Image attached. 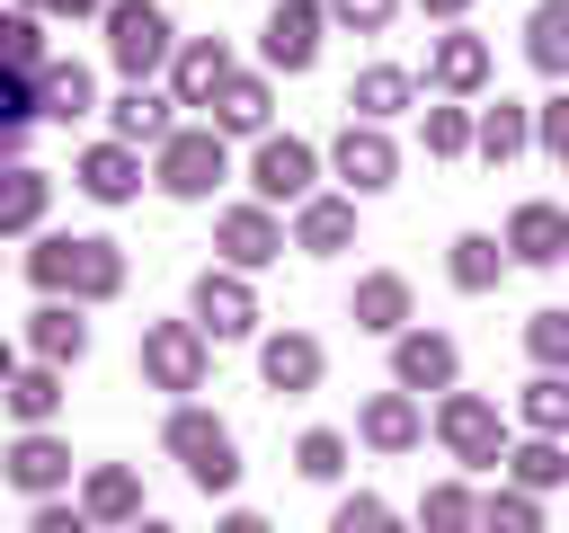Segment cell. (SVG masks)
Listing matches in <instances>:
<instances>
[{
  "instance_id": "1",
  "label": "cell",
  "mask_w": 569,
  "mask_h": 533,
  "mask_svg": "<svg viewBox=\"0 0 569 533\" xmlns=\"http://www.w3.org/2000/svg\"><path fill=\"white\" fill-rule=\"evenodd\" d=\"M27 275H36L44 293H71V302H107V293L124 284V258H116V240L53 231V240H36V249H27Z\"/></svg>"
},
{
  "instance_id": "2",
  "label": "cell",
  "mask_w": 569,
  "mask_h": 533,
  "mask_svg": "<svg viewBox=\"0 0 569 533\" xmlns=\"http://www.w3.org/2000/svg\"><path fill=\"white\" fill-rule=\"evenodd\" d=\"M160 444L187 462V480H196L204 497L240 480V444H231V426H222V418H204V409H178V418L160 426Z\"/></svg>"
},
{
  "instance_id": "3",
  "label": "cell",
  "mask_w": 569,
  "mask_h": 533,
  "mask_svg": "<svg viewBox=\"0 0 569 533\" xmlns=\"http://www.w3.org/2000/svg\"><path fill=\"white\" fill-rule=\"evenodd\" d=\"M107 53H116V71L142 89V71L169 62V18H160L151 0H107Z\"/></svg>"
},
{
  "instance_id": "4",
  "label": "cell",
  "mask_w": 569,
  "mask_h": 533,
  "mask_svg": "<svg viewBox=\"0 0 569 533\" xmlns=\"http://www.w3.org/2000/svg\"><path fill=\"white\" fill-rule=\"evenodd\" d=\"M151 178H160V195H178V204L213 195V178H222V133H213V124H187V133H169Z\"/></svg>"
},
{
  "instance_id": "5",
  "label": "cell",
  "mask_w": 569,
  "mask_h": 533,
  "mask_svg": "<svg viewBox=\"0 0 569 533\" xmlns=\"http://www.w3.org/2000/svg\"><path fill=\"white\" fill-rule=\"evenodd\" d=\"M311 169H320V151H311V142H293V133H258L249 187H258L267 204H302V195H311Z\"/></svg>"
},
{
  "instance_id": "6",
  "label": "cell",
  "mask_w": 569,
  "mask_h": 533,
  "mask_svg": "<svg viewBox=\"0 0 569 533\" xmlns=\"http://www.w3.org/2000/svg\"><path fill=\"white\" fill-rule=\"evenodd\" d=\"M142 373H151L160 391H196V382H204V329H196V320L142 329Z\"/></svg>"
},
{
  "instance_id": "7",
  "label": "cell",
  "mask_w": 569,
  "mask_h": 533,
  "mask_svg": "<svg viewBox=\"0 0 569 533\" xmlns=\"http://www.w3.org/2000/svg\"><path fill=\"white\" fill-rule=\"evenodd\" d=\"M436 435H445L462 462H507V426H498V409H489L480 391H445V409H436Z\"/></svg>"
},
{
  "instance_id": "8",
  "label": "cell",
  "mask_w": 569,
  "mask_h": 533,
  "mask_svg": "<svg viewBox=\"0 0 569 533\" xmlns=\"http://www.w3.org/2000/svg\"><path fill=\"white\" fill-rule=\"evenodd\" d=\"M0 471H9V489H27V497H53V489L71 480V444H62V435H44V426H27V435L0 453Z\"/></svg>"
},
{
  "instance_id": "9",
  "label": "cell",
  "mask_w": 569,
  "mask_h": 533,
  "mask_svg": "<svg viewBox=\"0 0 569 533\" xmlns=\"http://www.w3.org/2000/svg\"><path fill=\"white\" fill-rule=\"evenodd\" d=\"M320 18H329V9H311V0H276V18H267V62H276V71H311V62H320Z\"/></svg>"
},
{
  "instance_id": "10",
  "label": "cell",
  "mask_w": 569,
  "mask_h": 533,
  "mask_svg": "<svg viewBox=\"0 0 569 533\" xmlns=\"http://www.w3.org/2000/svg\"><path fill=\"white\" fill-rule=\"evenodd\" d=\"M507 258H516V266H560V258H569V213H560V204H516Z\"/></svg>"
},
{
  "instance_id": "11",
  "label": "cell",
  "mask_w": 569,
  "mask_h": 533,
  "mask_svg": "<svg viewBox=\"0 0 569 533\" xmlns=\"http://www.w3.org/2000/svg\"><path fill=\"white\" fill-rule=\"evenodd\" d=\"M196 329H204V338H249V329H258V302H249V284L204 266V275H196Z\"/></svg>"
},
{
  "instance_id": "12",
  "label": "cell",
  "mask_w": 569,
  "mask_h": 533,
  "mask_svg": "<svg viewBox=\"0 0 569 533\" xmlns=\"http://www.w3.org/2000/svg\"><path fill=\"white\" fill-rule=\"evenodd\" d=\"M391 373H400V391H453L462 355H453V338H436V329H409V338L391 346Z\"/></svg>"
},
{
  "instance_id": "13",
  "label": "cell",
  "mask_w": 569,
  "mask_h": 533,
  "mask_svg": "<svg viewBox=\"0 0 569 533\" xmlns=\"http://www.w3.org/2000/svg\"><path fill=\"white\" fill-rule=\"evenodd\" d=\"M480 80H489V44H480L471 27L436 36V53H427V89H453V98H471Z\"/></svg>"
},
{
  "instance_id": "14",
  "label": "cell",
  "mask_w": 569,
  "mask_h": 533,
  "mask_svg": "<svg viewBox=\"0 0 569 533\" xmlns=\"http://www.w3.org/2000/svg\"><path fill=\"white\" fill-rule=\"evenodd\" d=\"M231 80V53L213 44V36H196V44H178V71H169V98L178 107H213V89Z\"/></svg>"
},
{
  "instance_id": "15",
  "label": "cell",
  "mask_w": 569,
  "mask_h": 533,
  "mask_svg": "<svg viewBox=\"0 0 569 533\" xmlns=\"http://www.w3.org/2000/svg\"><path fill=\"white\" fill-rule=\"evenodd\" d=\"M391 169H400V151L373 133V124H347L338 133V178L356 187V195H373V187H391Z\"/></svg>"
},
{
  "instance_id": "16",
  "label": "cell",
  "mask_w": 569,
  "mask_h": 533,
  "mask_svg": "<svg viewBox=\"0 0 569 533\" xmlns=\"http://www.w3.org/2000/svg\"><path fill=\"white\" fill-rule=\"evenodd\" d=\"M142 187V160H133V142H89L80 151V195H98V204H124Z\"/></svg>"
},
{
  "instance_id": "17",
  "label": "cell",
  "mask_w": 569,
  "mask_h": 533,
  "mask_svg": "<svg viewBox=\"0 0 569 533\" xmlns=\"http://www.w3.org/2000/svg\"><path fill=\"white\" fill-rule=\"evenodd\" d=\"M222 258H231V266H267V258H284V231L267 222V204H231V213H222Z\"/></svg>"
},
{
  "instance_id": "18",
  "label": "cell",
  "mask_w": 569,
  "mask_h": 533,
  "mask_svg": "<svg viewBox=\"0 0 569 533\" xmlns=\"http://www.w3.org/2000/svg\"><path fill=\"white\" fill-rule=\"evenodd\" d=\"M347 231H356V204H347V195H302V213H293V249L329 258V249H347Z\"/></svg>"
},
{
  "instance_id": "19",
  "label": "cell",
  "mask_w": 569,
  "mask_h": 533,
  "mask_svg": "<svg viewBox=\"0 0 569 533\" xmlns=\"http://www.w3.org/2000/svg\"><path fill=\"white\" fill-rule=\"evenodd\" d=\"M258 373H267V391H311V382H320V338H302V329L267 338Z\"/></svg>"
},
{
  "instance_id": "20",
  "label": "cell",
  "mask_w": 569,
  "mask_h": 533,
  "mask_svg": "<svg viewBox=\"0 0 569 533\" xmlns=\"http://www.w3.org/2000/svg\"><path fill=\"white\" fill-rule=\"evenodd\" d=\"M27 346H36V355L62 373V364H80V346H89V320H80V311H62V302H44V311L27 320Z\"/></svg>"
},
{
  "instance_id": "21",
  "label": "cell",
  "mask_w": 569,
  "mask_h": 533,
  "mask_svg": "<svg viewBox=\"0 0 569 533\" xmlns=\"http://www.w3.org/2000/svg\"><path fill=\"white\" fill-rule=\"evenodd\" d=\"M365 444L373 453H409L418 444V400L409 391H373L365 400Z\"/></svg>"
},
{
  "instance_id": "22",
  "label": "cell",
  "mask_w": 569,
  "mask_h": 533,
  "mask_svg": "<svg viewBox=\"0 0 569 533\" xmlns=\"http://www.w3.org/2000/svg\"><path fill=\"white\" fill-rule=\"evenodd\" d=\"M80 515H89V524H133V515H142V480H133L124 462L89 471V497H80Z\"/></svg>"
},
{
  "instance_id": "23",
  "label": "cell",
  "mask_w": 569,
  "mask_h": 533,
  "mask_svg": "<svg viewBox=\"0 0 569 533\" xmlns=\"http://www.w3.org/2000/svg\"><path fill=\"white\" fill-rule=\"evenodd\" d=\"M89 98H98V80H89L80 62H44V71H36V107H44L53 124H71V115H89Z\"/></svg>"
},
{
  "instance_id": "24",
  "label": "cell",
  "mask_w": 569,
  "mask_h": 533,
  "mask_svg": "<svg viewBox=\"0 0 569 533\" xmlns=\"http://www.w3.org/2000/svg\"><path fill=\"white\" fill-rule=\"evenodd\" d=\"M409 89H418V80H409L400 62H373V71H356V89H347V107H356L365 124H382V115H400V107H409Z\"/></svg>"
},
{
  "instance_id": "25",
  "label": "cell",
  "mask_w": 569,
  "mask_h": 533,
  "mask_svg": "<svg viewBox=\"0 0 569 533\" xmlns=\"http://www.w3.org/2000/svg\"><path fill=\"white\" fill-rule=\"evenodd\" d=\"M213 133H267V80L231 71V80L213 89Z\"/></svg>"
},
{
  "instance_id": "26",
  "label": "cell",
  "mask_w": 569,
  "mask_h": 533,
  "mask_svg": "<svg viewBox=\"0 0 569 533\" xmlns=\"http://www.w3.org/2000/svg\"><path fill=\"white\" fill-rule=\"evenodd\" d=\"M44 204H53V178L44 169H0V231H27V222H44Z\"/></svg>"
},
{
  "instance_id": "27",
  "label": "cell",
  "mask_w": 569,
  "mask_h": 533,
  "mask_svg": "<svg viewBox=\"0 0 569 533\" xmlns=\"http://www.w3.org/2000/svg\"><path fill=\"white\" fill-rule=\"evenodd\" d=\"M36 124H44V107H36V80L0 62V160H18V142H27Z\"/></svg>"
},
{
  "instance_id": "28",
  "label": "cell",
  "mask_w": 569,
  "mask_h": 533,
  "mask_svg": "<svg viewBox=\"0 0 569 533\" xmlns=\"http://www.w3.org/2000/svg\"><path fill=\"white\" fill-rule=\"evenodd\" d=\"M347 311H356V329H382V338H400V320H409V284H400V275H365Z\"/></svg>"
},
{
  "instance_id": "29",
  "label": "cell",
  "mask_w": 569,
  "mask_h": 533,
  "mask_svg": "<svg viewBox=\"0 0 569 533\" xmlns=\"http://www.w3.org/2000/svg\"><path fill=\"white\" fill-rule=\"evenodd\" d=\"M169 107H178V98L124 89V98H116V142H169Z\"/></svg>"
},
{
  "instance_id": "30",
  "label": "cell",
  "mask_w": 569,
  "mask_h": 533,
  "mask_svg": "<svg viewBox=\"0 0 569 533\" xmlns=\"http://www.w3.org/2000/svg\"><path fill=\"white\" fill-rule=\"evenodd\" d=\"M471 142H480V160H516V151L533 142V124H525V107H516V98H498V107L471 124Z\"/></svg>"
},
{
  "instance_id": "31",
  "label": "cell",
  "mask_w": 569,
  "mask_h": 533,
  "mask_svg": "<svg viewBox=\"0 0 569 533\" xmlns=\"http://www.w3.org/2000/svg\"><path fill=\"white\" fill-rule=\"evenodd\" d=\"M498 275H507V249H498L489 231H462V240H453V284H462V293H489Z\"/></svg>"
},
{
  "instance_id": "32",
  "label": "cell",
  "mask_w": 569,
  "mask_h": 533,
  "mask_svg": "<svg viewBox=\"0 0 569 533\" xmlns=\"http://www.w3.org/2000/svg\"><path fill=\"white\" fill-rule=\"evenodd\" d=\"M0 400H9L27 426H44V418L62 409V373H53V364H36V373H9V382H0Z\"/></svg>"
},
{
  "instance_id": "33",
  "label": "cell",
  "mask_w": 569,
  "mask_h": 533,
  "mask_svg": "<svg viewBox=\"0 0 569 533\" xmlns=\"http://www.w3.org/2000/svg\"><path fill=\"white\" fill-rule=\"evenodd\" d=\"M507 471H516V489L533 497V489H560V480H569V453H560V435H533V444L507 453Z\"/></svg>"
},
{
  "instance_id": "34",
  "label": "cell",
  "mask_w": 569,
  "mask_h": 533,
  "mask_svg": "<svg viewBox=\"0 0 569 533\" xmlns=\"http://www.w3.org/2000/svg\"><path fill=\"white\" fill-rule=\"evenodd\" d=\"M525 53H533L542 71H569V0H542V9L525 18Z\"/></svg>"
},
{
  "instance_id": "35",
  "label": "cell",
  "mask_w": 569,
  "mask_h": 533,
  "mask_svg": "<svg viewBox=\"0 0 569 533\" xmlns=\"http://www.w3.org/2000/svg\"><path fill=\"white\" fill-rule=\"evenodd\" d=\"M418 524H427V533H471V524H480V497H471L462 480H436L427 506H418Z\"/></svg>"
},
{
  "instance_id": "36",
  "label": "cell",
  "mask_w": 569,
  "mask_h": 533,
  "mask_svg": "<svg viewBox=\"0 0 569 533\" xmlns=\"http://www.w3.org/2000/svg\"><path fill=\"white\" fill-rule=\"evenodd\" d=\"M0 62H9V71H44V62H53L36 9H9V18H0Z\"/></svg>"
},
{
  "instance_id": "37",
  "label": "cell",
  "mask_w": 569,
  "mask_h": 533,
  "mask_svg": "<svg viewBox=\"0 0 569 533\" xmlns=\"http://www.w3.org/2000/svg\"><path fill=\"white\" fill-rule=\"evenodd\" d=\"M525 426H533V435H560V426H569V382H560V373H533V382H525Z\"/></svg>"
},
{
  "instance_id": "38",
  "label": "cell",
  "mask_w": 569,
  "mask_h": 533,
  "mask_svg": "<svg viewBox=\"0 0 569 533\" xmlns=\"http://www.w3.org/2000/svg\"><path fill=\"white\" fill-rule=\"evenodd\" d=\"M293 471H302V480H338V471H347V435H338V426H311V435L293 444Z\"/></svg>"
},
{
  "instance_id": "39",
  "label": "cell",
  "mask_w": 569,
  "mask_h": 533,
  "mask_svg": "<svg viewBox=\"0 0 569 533\" xmlns=\"http://www.w3.org/2000/svg\"><path fill=\"white\" fill-rule=\"evenodd\" d=\"M525 346H533L542 373H560V364H569V311H533V320H525Z\"/></svg>"
},
{
  "instance_id": "40",
  "label": "cell",
  "mask_w": 569,
  "mask_h": 533,
  "mask_svg": "<svg viewBox=\"0 0 569 533\" xmlns=\"http://www.w3.org/2000/svg\"><path fill=\"white\" fill-rule=\"evenodd\" d=\"M480 533H542V515L525 489H498V497H480Z\"/></svg>"
},
{
  "instance_id": "41",
  "label": "cell",
  "mask_w": 569,
  "mask_h": 533,
  "mask_svg": "<svg viewBox=\"0 0 569 533\" xmlns=\"http://www.w3.org/2000/svg\"><path fill=\"white\" fill-rule=\"evenodd\" d=\"M329 533H400V515H391L382 497H347V506L329 515Z\"/></svg>"
},
{
  "instance_id": "42",
  "label": "cell",
  "mask_w": 569,
  "mask_h": 533,
  "mask_svg": "<svg viewBox=\"0 0 569 533\" xmlns=\"http://www.w3.org/2000/svg\"><path fill=\"white\" fill-rule=\"evenodd\" d=\"M427 151H445V160L471 151V115L462 107H427Z\"/></svg>"
},
{
  "instance_id": "43",
  "label": "cell",
  "mask_w": 569,
  "mask_h": 533,
  "mask_svg": "<svg viewBox=\"0 0 569 533\" xmlns=\"http://www.w3.org/2000/svg\"><path fill=\"white\" fill-rule=\"evenodd\" d=\"M391 9H400V0H329V18H338V27H365V36L391 27Z\"/></svg>"
},
{
  "instance_id": "44",
  "label": "cell",
  "mask_w": 569,
  "mask_h": 533,
  "mask_svg": "<svg viewBox=\"0 0 569 533\" xmlns=\"http://www.w3.org/2000/svg\"><path fill=\"white\" fill-rule=\"evenodd\" d=\"M27 533H89V515H80V506H53V497H44V506H36V524H27Z\"/></svg>"
},
{
  "instance_id": "45",
  "label": "cell",
  "mask_w": 569,
  "mask_h": 533,
  "mask_svg": "<svg viewBox=\"0 0 569 533\" xmlns=\"http://www.w3.org/2000/svg\"><path fill=\"white\" fill-rule=\"evenodd\" d=\"M213 533H267V515H249V506H240V515H222Z\"/></svg>"
},
{
  "instance_id": "46",
  "label": "cell",
  "mask_w": 569,
  "mask_h": 533,
  "mask_svg": "<svg viewBox=\"0 0 569 533\" xmlns=\"http://www.w3.org/2000/svg\"><path fill=\"white\" fill-rule=\"evenodd\" d=\"M27 9H36V18H44V9H71V18H80V9H107V0H27Z\"/></svg>"
},
{
  "instance_id": "47",
  "label": "cell",
  "mask_w": 569,
  "mask_h": 533,
  "mask_svg": "<svg viewBox=\"0 0 569 533\" xmlns=\"http://www.w3.org/2000/svg\"><path fill=\"white\" fill-rule=\"evenodd\" d=\"M418 9H436V18H462V9H471V0H418Z\"/></svg>"
},
{
  "instance_id": "48",
  "label": "cell",
  "mask_w": 569,
  "mask_h": 533,
  "mask_svg": "<svg viewBox=\"0 0 569 533\" xmlns=\"http://www.w3.org/2000/svg\"><path fill=\"white\" fill-rule=\"evenodd\" d=\"M124 533H169V524H160V515H133V524H124Z\"/></svg>"
},
{
  "instance_id": "49",
  "label": "cell",
  "mask_w": 569,
  "mask_h": 533,
  "mask_svg": "<svg viewBox=\"0 0 569 533\" xmlns=\"http://www.w3.org/2000/svg\"><path fill=\"white\" fill-rule=\"evenodd\" d=\"M0 382H9V346H0Z\"/></svg>"
},
{
  "instance_id": "50",
  "label": "cell",
  "mask_w": 569,
  "mask_h": 533,
  "mask_svg": "<svg viewBox=\"0 0 569 533\" xmlns=\"http://www.w3.org/2000/svg\"><path fill=\"white\" fill-rule=\"evenodd\" d=\"M560 169H569V142H560Z\"/></svg>"
}]
</instances>
